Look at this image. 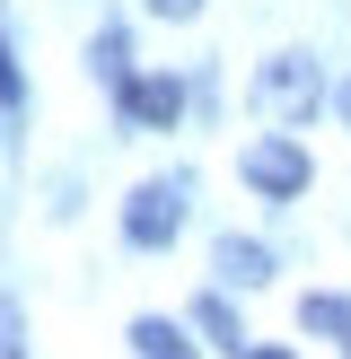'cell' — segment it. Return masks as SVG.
<instances>
[{
  "label": "cell",
  "instance_id": "7a4b0ae2",
  "mask_svg": "<svg viewBox=\"0 0 351 359\" xmlns=\"http://www.w3.org/2000/svg\"><path fill=\"white\" fill-rule=\"evenodd\" d=\"M246 184H255V193H272V202L307 193V149H298L290 132H263L255 149H246Z\"/></svg>",
  "mask_w": 351,
  "mask_h": 359
},
{
  "label": "cell",
  "instance_id": "8fae6325",
  "mask_svg": "<svg viewBox=\"0 0 351 359\" xmlns=\"http://www.w3.org/2000/svg\"><path fill=\"white\" fill-rule=\"evenodd\" d=\"M150 9H158V18H193L202 0H150Z\"/></svg>",
  "mask_w": 351,
  "mask_h": 359
},
{
  "label": "cell",
  "instance_id": "52a82bcc",
  "mask_svg": "<svg viewBox=\"0 0 351 359\" xmlns=\"http://www.w3.org/2000/svg\"><path fill=\"white\" fill-rule=\"evenodd\" d=\"M132 342H140V359H193V342L167 325V316H140V325H132Z\"/></svg>",
  "mask_w": 351,
  "mask_h": 359
},
{
  "label": "cell",
  "instance_id": "277c9868",
  "mask_svg": "<svg viewBox=\"0 0 351 359\" xmlns=\"http://www.w3.org/2000/svg\"><path fill=\"white\" fill-rule=\"evenodd\" d=\"M123 114L150 123V132H167V123L185 114V88H176V79H123Z\"/></svg>",
  "mask_w": 351,
  "mask_h": 359
},
{
  "label": "cell",
  "instance_id": "6da1fadb",
  "mask_svg": "<svg viewBox=\"0 0 351 359\" xmlns=\"http://www.w3.org/2000/svg\"><path fill=\"white\" fill-rule=\"evenodd\" d=\"M316 105H325V79H316L307 53H281V62L255 70V114L263 123H307Z\"/></svg>",
  "mask_w": 351,
  "mask_h": 359
},
{
  "label": "cell",
  "instance_id": "ba28073f",
  "mask_svg": "<svg viewBox=\"0 0 351 359\" xmlns=\"http://www.w3.org/2000/svg\"><path fill=\"white\" fill-rule=\"evenodd\" d=\"M193 325H202V333H211L220 351H255V342L237 333V316H228V298H193Z\"/></svg>",
  "mask_w": 351,
  "mask_h": 359
},
{
  "label": "cell",
  "instance_id": "5b68a950",
  "mask_svg": "<svg viewBox=\"0 0 351 359\" xmlns=\"http://www.w3.org/2000/svg\"><path fill=\"white\" fill-rule=\"evenodd\" d=\"M220 280H237V290H255V280H272V255H263L255 237H220Z\"/></svg>",
  "mask_w": 351,
  "mask_h": 359
},
{
  "label": "cell",
  "instance_id": "3957f363",
  "mask_svg": "<svg viewBox=\"0 0 351 359\" xmlns=\"http://www.w3.org/2000/svg\"><path fill=\"white\" fill-rule=\"evenodd\" d=\"M176 228H185V184H140L132 210H123V237L132 245H167Z\"/></svg>",
  "mask_w": 351,
  "mask_h": 359
},
{
  "label": "cell",
  "instance_id": "9c48e42d",
  "mask_svg": "<svg viewBox=\"0 0 351 359\" xmlns=\"http://www.w3.org/2000/svg\"><path fill=\"white\" fill-rule=\"evenodd\" d=\"M0 359H27V316H18V298H0Z\"/></svg>",
  "mask_w": 351,
  "mask_h": 359
},
{
  "label": "cell",
  "instance_id": "7c38bea8",
  "mask_svg": "<svg viewBox=\"0 0 351 359\" xmlns=\"http://www.w3.org/2000/svg\"><path fill=\"white\" fill-rule=\"evenodd\" d=\"M246 359H290V351H246Z\"/></svg>",
  "mask_w": 351,
  "mask_h": 359
},
{
  "label": "cell",
  "instance_id": "4fadbf2b",
  "mask_svg": "<svg viewBox=\"0 0 351 359\" xmlns=\"http://www.w3.org/2000/svg\"><path fill=\"white\" fill-rule=\"evenodd\" d=\"M343 114H351V88H343Z\"/></svg>",
  "mask_w": 351,
  "mask_h": 359
},
{
  "label": "cell",
  "instance_id": "30bf717a",
  "mask_svg": "<svg viewBox=\"0 0 351 359\" xmlns=\"http://www.w3.org/2000/svg\"><path fill=\"white\" fill-rule=\"evenodd\" d=\"M0 105H18V70H9V44H0Z\"/></svg>",
  "mask_w": 351,
  "mask_h": 359
},
{
  "label": "cell",
  "instance_id": "8992f818",
  "mask_svg": "<svg viewBox=\"0 0 351 359\" xmlns=\"http://www.w3.org/2000/svg\"><path fill=\"white\" fill-rule=\"evenodd\" d=\"M298 325H307V333H333V342L351 351V298H333V290H316L307 307H298Z\"/></svg>",
  "mask_w": 351,
  "mask_h": 359
}]
</instances>
